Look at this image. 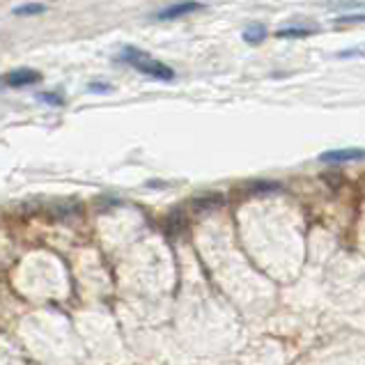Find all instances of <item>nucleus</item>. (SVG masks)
Instances as JSON below:
<instances>
[{
    "instance_id": "f257e3e1",
    "label": "nucleus",
    "mask_w": 365,
    "mask_h": 365,
    "mask_svg": "<svg viewBox=\"0 0 365 365\" xmlns=\"http://www.w3.org/2000/svg\"><path fill=\"white\" fill-rule=\"evenodd\" d=\"M118 60H124V62H129V65H133L135 69L140 71V74L145 76H152L156 81H173L175 78V71L168 67V65H163V62H156L152 60L145 51L140 48H133V46H127V48H122V53L118 56Z\"/></svg>"
},
{
    "instance_id": "f03ea898",
    "label": "nucleus",
    "mask_w": 365,
    "mask_h": 365,
    "mask_svg": "<svg viewBox=\"0 0 365 365\" xmlns=\"http://www.w3.org/2000/svg\"><path fill=\"white\" fill-rule=\"evenodd\" d=\"M319 161L324 163H349V161H365V148H342L329 150L319 154Z\"/></svg>"
},
{
    "instance_id": "7ed1b4c3",
    "label": "nucleus",
    "mask_w": 365,
    "mask_h": 365,
    "mask_svg": "<svg viewBox=\"0 0 365 365\" xmlns=\"http://www.w3.org/2000/svg\"><path fill=\"white\" fill-rule=\"evenodd\" d=\"M205 5L197 3V0H186V3H180V5H173V7H165L163 12H159L154 19L156 21H173V19H180V16H186V14H193V12H200Z\"/></svg>"
},
{
    "instance_id": "20e7f679",
    "label": "nucleus",
    "mask_w": 365,
    "mask_h": 365,
    "mask_svg": "<svg viewBox=\"0 0 365 365\" xmlns=\"http://www.w3.org/2000/svg\"><path fill=\"white\" fill-rule=\"evenodd\" d=\"M39 74L33 69H14L12 74L5 76V83L9 88H26V86H35V83H39Z\"/></svg>"
},
{
    "instance_id": "39448f33",
    "label": "nucleus",
    "mask_w": 365,
    "mask_h": 365,
    "mask_svg": "<svg viewBox=\"0 0 365 365\" xmlns=\"http://www.w3.org/2000/svg\"><path fill=\"white\" fill-rule=\"evenodd\" d=\"M223 205V195L221 193H207V195H200L193 200V207L200 212H210V210H216V207Z\"/></svg>"
},
{
    "instance_id": "423d86ee",
    "label": "nucleus",
    "mask_w": 365,
    "mask_h": 365,
    "mask_svg": "<svg viewBox=\"0 0 365 365\" xmlns=\"http://www.w3.org/2000/svg\"><path fill=\"white\" fill-rule=\"evenodd\" d=\"M244 41L246 44H262L264 41V37H267V28L264 26H259V24H255V26H248L246 30H244Z\"/></svg>"
},
{
    "instance_id": "0eeeda50",
    "label": "nucleus",
    "mask_w": 365,
    "mask_h": 365,
    "mask_svg": "<svg viewBox=\"0 0 365 365\" xmlns=\"http://www.w3.org/2000/svg\"><path fill=\"white\" fill-rule=\"evenodd\" d=\"M317 30L315 28H280L276 37L280 39H301V37H310V35H315Z\"/></svg>"
},
{
    "instance_id": "6e6552de",
    "label": "nucleus",
    "mask_w": 365,
    "mask_h": 365,
    "mask_svg": "<svg viewBox=\"0 0 365 365\" xmlns=\"http://www.w3.org/2000/svg\"><path fill=\"white\" fill-rule=\"evenodd\" d=\"M46 12V7L44 5H39V3H30V5H21L14 9V16H37V14H44Z\"/></svg>"
},
{
    "instance_id": "1a4fd4ad",
    "label": "nucleus",
    "mask_w": 365,
    "mask_h": 365,
    "mask_svg": "<svg viewBox=\"0 0 365 365\" xmlns=\"http://www.w3.org/2000/svg\"><path fill=\"white\" fill-rule=\"evenodd\" d=\"M333 24L336 26H349V24H365V12H359V14H340L333 19Z\"/></svg>"
},
{
    "instance_id": "9d476101",
    "label": "nucleus",
    "mask_w": 365,
    "mask_h": 365,
    "mask_svg": "<svg viewBox=\"0 0 365 365\" xmlns=\"http://www.w3.org/2000/svg\"><path fill=\"white\" fill-rule=\"evenodd\" d=\"M331 9H365V3L361 0H333V3H327Z\"/></svg>"
},
{
    "instance_id": "9b49d317",
    "label": "nucleus",
    "mask_w": 365,
    "mask_h": 365,
    "mask_svg": "<svg viewBox=\"0 0 365 365\" xmlns=\"http://www.w3.org/2000/svg\"><path fill=\"white\" fill-rule=\"evenodd\" d=\"M280 186L274 184V182H255V184H250V191L253 193H269V191H278Z\"/></svg>"
},
{
    "instance_id": "f8f14e48",
    "label": "nucleus",
    "mask_w": 365,
    "mask_h": 365,
    "mask_svg": "<svg viewBox=\"0 0 365 365\" xmlns=\"http://www.w3.org/2000/svg\"><path fill=\"white\" fill-rule=\"evenodd\" d=\"M37 99H39V101L51 103V106H62V97H60V95H56V92H39Z\"/></svg>"
},
{
    "instance_id": "ddd939ff",
    "label": "nucleus",
    "mask_w": 365,
    "mask_h": 365,
    "mask_svg": "<svg viewBox=\"0 0 365 365\" xmlns=\"http://www.w3.org/2000/svg\"><path fill=\"white\" fill-rule=\"evenodd\" d=\"M184 227V216H182V212H175L173 216H170V225H168V230L175 235V232H180Z\"/></svg>"
},
{
    "instance_id": "4468645a",
    "label": "nucleus",
    "mask_w": 365,
    "mask_h": 365,
    "mask_svg": "<svg viewBox=\"0 0 365 365\" xmlns=\"http://www.w3.org/2000/svg\"><path fill=\"white\" fill-rule=\"evenodd\" d=\"M113 88L108 86V83H92V86H88V92H110Z\"/></svg>"
}]
</instances>
